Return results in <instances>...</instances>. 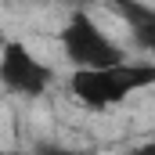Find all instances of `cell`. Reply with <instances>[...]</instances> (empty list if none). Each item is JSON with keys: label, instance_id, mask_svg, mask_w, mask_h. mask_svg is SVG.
<instances>
[{"label": "cell", "instance_id": "6da1fadb", "mask_svg": "<svg viewBox=\"0 0 155 155\" xmlns=\"http://www.w3.org/2000/svg\"><path fill=\"white\" fill-rule=\"evenodd\" d=\"M69 87H72V94L87 108H112L119 101H126L134 90L155 87V65L152 61H141V65L119 61V65H105V69H83V65H76Z\"/></svg>", "mask_w": 155, "mask_h": 155}, {"label": "cell", "instance_id": "7a4b0ae2", "mask_svg": "<svg viewBox=\"0 0 155 155\" xmlns=\"http://www.w3.org/2000/svg\"><path fill=\"white\" fill-rule=\"evenodd\" d=\"M61 51L72 65H83V69H105V65H119L126 61V54L119 51L116 43L108 40V33L87 15V7H76L69 15V22L61 25Z\"/></svg>", "mask_w": 155, "mask_h": 155}, {"label": "cell", "instance_id": "3957f363", "mask_svg": "<svg viewBox=\"0 0 155 155\" xmlns=\"http://www.w3.org/2000/svg\"><path fill=\"white\" fill-rule=\"evenodd\" d=\"M51 79H54V72L40 61L22 40H7L0 47V83L7 90L25 94V97H40L51 87Z\"/></svg>", "mask_w": 155, "mask_h": 155}, {"label": "cell", "instance_id": "277c9868", "mask_svg": "<svg viewBox=\"0 0 155 155\" xmlns=\"http://www.w3.org/2000/svg\"><path fill=\"white\" fill-rule=\"evenodd\" d=\"M116 15L130 25V36L141 51H155V7L144 0H112Z\"/></svg>", "mask_w": 155, "mask_h": 155}, {"label": "cell", "instance_id": "5b68a950", "mask_svg": "<svg viewBox=\"0 0 155 155\" xmlns=\"http://www.w3.org/2000/svg\"><path fill=\"white\" fill-rule=\"evenodd\" d=\"M4 43H7V36H4V33H0V47H4Z\"/></svg>", "mask_w": 155, "mask_h": 155}, {"label": "cell", "instance_id": "8992f818", "mask_svg": "<svg viewBox=\"0 0 155 155\" xmlns=\"http://www.w3.org/2000/svg\"><path fill=\"white\" fill-rule=\"evenodd\" d=\"M152 152H155V144H152Z\"/></svg>", "mask_w": 155, "mask_h": 155}]
</instances>
